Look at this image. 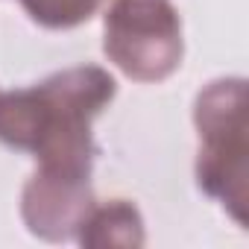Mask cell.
Listing matches in <instances>:
<instances>
[{
  "instance_id": "1",
  "label": "cell",
  "mask_w": 249,
  "mask_h": 249,
  "mask_svg": "<svg viewBox=\"0 0 249 249\" xmlns=\"http://www.w3.org/2000/svg\"><path fill=\"white\" fill-rule=\"evenodd\" d=\"M114 97L103 68H71L36 88L0 94V141L36 153L41 167L91 176V117Z\"/></svg>"
},
{
  "instance_id": "2",
  "label": "cell",
  "mask_w": 249,
  "mask_h": 249,
  "mask_svg": "<svg viewBox=\"0 0 249 249\" xmlns=\"http://www.w3.org/2000/svg\"><path fill=\"white\" fill-rule=\"evenodd\" d=\"M196 126L202 138L196 176L234 220H246V117L243 79L211 82L196 100Z\"/></svg>"
},
{
  "instance_id": "3",
  "label": "cell",
  "mask_w": 249,
  "mask_h": 249,
  "mask_svg": "<svg viewBox=\"0 0 249 249\" xmlns=\"http://www.w3.org/2000/svg\"><path fill=\"white\" fill-rule=\"evenodd\" d=\"M106 56L132 79L170 76L182 59V27L170 0H114L106 15Z\"/></svg>"
},
{
  "instance_id": "4",
  "label": "cell",
  "mask_w": 249,
  "mask_h": 249,
  "mask_svg": "<svg viewBox=\"0 0 249 249\" xmlns=\"http://www.w3.org/2000/svg\"><path fill=\"white\" fill-rule=\"evenodd\" d=\"M91 208H94V196L88 188V176L47 170V167H41L30 179L21 202V214L30 231L47 240H68L79 234Z\"/></svg>"
},
{
  "instance_id": "5",
  "label": "cell",
  "mask_w": 249,
  "mask_h": 249,
  "mask_svg": "<svg viewBox=\"0 0 249 249\" xmlns=\"http://www.w3.org/2000/svg\"><path fill=\"white\" fill-rule=\"evenodd\" d=\"M79 240L85 246H138L144 240V229H141V217L135 211V205L114 199L108 205H94Z\"/></svg>"
},
{
  "instance_id": "6",
  "label": "cell",
  "mask_w": 249,
  "mask_h": 249,
  "mask_svg": "<svg viewBox=\"0 0 249 249\" xmlns=\"http://www.w3.org/2000/svg\"><path fill=\"white\" fill-rule=\"evenodd\" d=\"M33 21L50 30H68L88 21L103 0H21Z\"/></svg>"
}]
</instances>
